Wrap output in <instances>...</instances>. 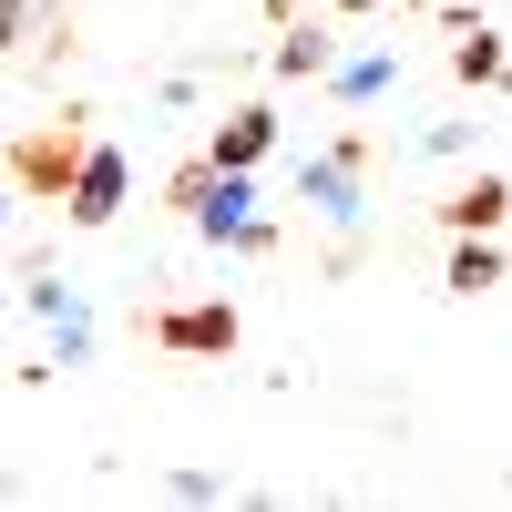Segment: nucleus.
I'll list each match as a JSON object with an SVG mask.
<instances>
[{"instance_id":"nucleus-1","label":"nucleus","mask_w":512,"mask_h":512,"mask_svg":"<svg viewBox=\"0 0 512 512\" xmlns=\"http://www.w3.org/2000/svg\"><path fill=\"white\" fill-rule=\"evenodd\" d=\"M82 144H93V113H82V103H62L52 123H21V134H11V154H0V185H11V195H31V205H62V185H72Z\"/></svg>"},{"instance_id":"nucleus-2","label":"nucleus","mask_w":512,"mask_h":512,"mask_svg":"<svg viewBox=\"0 0 512 512\" xmlns=\"http://www.w3.org/2000/svg\"><path fill=\"white\" fill-rule=\"evenodd\" d=\"M144 338L164 359H226L236 349V308H226V297H185V308H154Z\"/></svg>"},{"instance_id":"nucleus-3","label":"nucleus","mask_w":512,"mask_h":512,"mask_svg":"<svg viewBox=\"0 0 512 512\" xmlns=\"http://www.w3.org/2000/svg\"><path fill=\"white\" fill-rule=\"evenodd\" d=\"M123 195H134V164H123L113 144H82L72 185H62V216H72V226H113V216H123Z\"/></svg>"},{"instance_id":"nucleus-4","label":"nucleus","mask_w":512,"mask_h":512,"mask_svg":"<svg viewBox=\"0 0 512 512\" xmlns=\"http://www.w3.org/2000/svg\"><path fill=\"white\" fill-rule=\"evenodd\" d=\"M359 175H369V134H338L308 175H297V205H318V216H359Z\"/></svg>"},{"instance_id":"nucleus-5","label":"nucleus","mask_w":512,"mask_h":512,"mask_svg":"<svg viewBox=\"0 0 512 512\" xmlns=\"http://www.w3.org/2000/svg\"><path fill=\"white\" fill-rule=\"evenodd\" d=\"M441 31H451V82H461V93H492V82L512 72V62H502V41H492V21L441 11Z\"/></svg>"},{"instance_id":"nucleus-6","label":"nucleus","mask_w":512,"mask_h":512,"mask_svg":"<svg viewBox=\"0 0 512 512\" xmlns=\"http://www.w3.org/2000/svg\"><path fill=\"white\" fill-rule=\"evenodd\" d=\"M267 144H277V113H267V103H236V113L216 123V144H205V154H216L226 175H256V164H267Z\"/></svg>"},{"instance_id":"nucleus-7","label":"nucleus","mask_w":512,"mask_h":512,"mask_svg":"<svg viewBox=\"0 0 512 512\" xmlns=\"http://www.w3.org/2000/svg\"><path fill=\"white\" fill-rule=\"evenodd\" d=\"M502 216H512V185H502V175H472V185L441 195V226H451V236H502Z\"/></svg>"},{"instance_id":"nucleus-8","label":"nucleus","mask_w":512,"mask_h":512,"mask_svg":"<svg viewBox=\"0 0 512 512\" xmlns=\"http://www.w3.org/2000/svg\"><path fill=\"white\" fill-rule=\"evenodd\" d=\"M328 62H338V41L318 21H277V82H318Z\"/></svg>"},{"instance_id":"nucleus-9","label":"nucleus","mask_w":512,"mask_h":512,"mask_svg":"<svg viewBox=\"0 0 512 512\" xmlns=\"http://www.w3.org/2000/svg\"><path fill=\"white\" fill-rule=\"evenodd\" d=\"M441 287H451V297H492V287H502V246H492V236H451Z\"/></svg>"},{"instance_id":"nucleus-10","label":"nucleus","mask_w":512,"mask_h":512,"mask_svg":"<svg viewBox=\"0 0 512 512\" xmlns=\"http://www.w3.org/2000/svg\"><path fill=\"white\" fill-rule=\"evenodd\" d=\"M318 82H328L338 103H379V93H390V82H400V52H359V62H328Z\"/></svg>"},{"instance_id":"nucleus-11","label":"nucleus","mask_w":512,"mask_h":512,"mask_svg":"<svg viewBox=\"0 0 512 512\" xmlns=\"http://www.w3.org/2000/svg\"><path fill=\"white\" fill-rule=\"evenodd\" d=\"M246 205H256V185H246V175H216V195H205V205H195V226H205V236H216V246H226V236L246 226Z\"/></svg>"},{"instance_id":"nucleus-12","label":"nucleus","mask_w":512,"mask_h":512,"mask_svg":"<svg viewBox=\"0 0 512 512\" xmlns=\"http://www.w3.org/2000/svg\"><path fill=\"white\" fill-rule=\"evenodd\" d=\"M216 175H226L216 154H205V164H175V175H164V205H175V216H195V205L216 195Z\"/></svg>"},{"instance_id":"nucleus-13","label":"nucleus","mask_w":512,"mask_h":512,"mask_svg":"<svg viewBox=\"0 0 512 512\" xmlns=\"http://www.w3.org/2000/svg\"><path fill=\"white\" fill-rule=\"evenodd\" d=\"M21 21H31V0H0V52L21 41Z\"/></svg>"},{"instance_id":"nucleus-14","label":"nucleus","mask_w":512,"mask_h":512,"mask_svg":"<svg viewBox=\"0 0 512 512\" xmlns=\"http://www.w3.org/2000/svg\"><path fill=\"white\" fill-rule=\"evenodd\" d=\"M297 11H308V0H267V21H297Z\"/></svg>"},{"instance_id":"nucleus-15","label":"nucleus","mask_w":512,"mask_h":512,"mask_svg":"<svg viewBox=\"0 0 512 512\" xmlns=\"http://www.w3.org/2000/svg\"><path fill=\"white\" fill-rule=\"evenodd\" d=\"M338 11H379V0H338Z\"/></svg>"},{"instance_id":"nucleus-16","label":"nucleus","mask_w":512,"mask_h":512,"mask_svg":"<svg viewBox=\"0 0 512 512\" xmlns=\"http://www.w3.org/2000/svg\"><path fill=\"white\" fill-rule=\"evenodd\" d=\"M0 226H11V185H0Z\"/></svg>"}]
</instances>
